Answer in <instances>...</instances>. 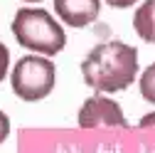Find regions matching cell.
I'll list each match as a JSON object with an SVG mask.
<instances>
[{"mask_svg":"<svg viewBox=\"0 0 155 153\" xmlns=\"http://www.w3.org/2000/svg\"><path fill=\"white\" fill-rule=\"evenodd\" d=\"M8 136H10V119L0 111V143H3Z\"/></svg>","mask_w":155,"mask_h":153,"instance_id":"obj_9","label":"cell"},{"mask_svg":"<svg viewBox=\"0 0 155 153\" xmlns=\"http://www.w3.org/2000/svg\"><path fill=\"white\" fill-rule=\"evenodd\" d=\"M135 74H138V49L121 40L96 45L81 62L84 82L99 94L123 91L128 84H133Z\"/></svg>","mask_w":155,"mask_h":153,"instance_id":"obj_1","label":"cell"},{"mask_svg":"<svg viewBox=\"0 0 155 153\" xmlns=\"http://www.w3.org/2000/svg\"><path fill=\"white\" fill-rule=\"evenodd\" d=\"M12 35L22 47L40 54H59L67 45L62 25L42 8H20L12 20Z\"/></svg>","mask_w":155,"mask_h":153,"instance_id":"obj_2","label":"cell"},{"mask_svg":"<svg viewBox=\"0 0 155 153\" xmlns=\"http://www.w3.org/2000/svg\"><path fill=\"white\" fill-rule=\"evenodd\" d=\"M25 3H42V0H25Z\"/></svg>","mask_w":155,"mask_h":153,"instance_id":"obj_12","label":"cell"},{"mask_svg":"<svg viewBox=\"0 0 155 153\" xmlns=\"http://www.w3.org/2000/svg\"><path fill=\"white\" fill-rule=\"evenodd\" d=\"M10 84L22 101H40L49 97V91L54 89V64L45 57L27 54L22 59H17Z\"/></svg>","mask_w":155,"mask_h":153,"instance_id":"obj_3","label":"cell"},{"mask_svg":"<svg viewBox=\"0 0 155 153\" xmlns=\"http://www.w3.org/2000/svg\"><path fill=\"white\" fill-rule=\"evenodd\" d=\"M111 8H128V5H135L138 0H106Z\"/></svg>","mask_w":155,"mask_h":153,"instance_id":"obj_10","label":"cell"},{"mask_svg":"<svg viewBox=\"0 0 155 153\" xmlns=\"http://www.w3.org/2000/svg\"><path fill=\"white\" fill-rule=\"evenodd\" d=\"M79 126L81 128H96V126H128L126 116L121 106L113 99L104 97V94H96V97H89L81 109H79Z\"/></svg>","mask_w":155,"mask_h":153,"instance_id":"obj_4","label":"cell"},{"mask_svg":"<svg viewBox=\"0 0 155 153\" xmlns=\"http://www.w3.org/2000/svg\"><path fill=\"white\" fill-rule=\"evenodd\" d=\"M54 10L69 27H86L99 17V0H54Z\"/></svg>","mask_w":155,"mask_h":153,"instance_id":"obj_5","label":"cell"},{"mask_svg":"<svg viewBox=\"0 0 155 153\" xmlns=\"http://www.w3.org/2000/svg\"><path fill=\"white\" fill-rule=\"evenodd\" d=\"M140 126H143V128H148V126H155V111H153V114H145V116L140 119Z\"/></svg>","mask_w":155,"mask_h":153,"instance_id":"obj_11","label":"cell"},{"mask_svg":"<svg viewBox=\"0 0 155 153\" xmlns=\"http://www.w3.org/2000/svg\"><path fill=\"white\" fill-rule=\"evenodd\" d=\"M140 97L148 104H155V64H150L140 76Z\"/></svg>","mask_w":155,"mask_h":153,"instance_id":"obj_7","label":"cell"},{"mask_svg":"<svg viewBox=\"0 0 155 153\" xmlns=\"http://www.w3.org/2000/svg\"><path fill=\"white\" fill-rule=\"evenodd\" d=\"M133 27H135L140 40L155 45V0H145V3L135 10Z\"/></svg>","mask_w":155,"mask_h":153,"instance_id":"obj_6","label":"cell"},{"mask_svg":"<svg viewBox=\"0 0 155 153\" xmlns=\"http://www.w3.org/2000/svg\"><path fill=\"white\" fill-rule=\"evenodd\" d=\"M8 67H10V52H8V47H5L3 42H0V82L5 79Z\"/></svg>","mask_w":155,"mask_h":153,"instance_id":"obj_8","label":"cell"}]
</instances>
